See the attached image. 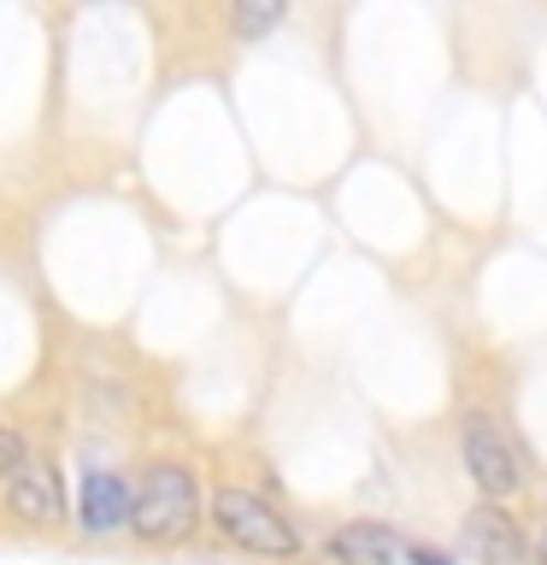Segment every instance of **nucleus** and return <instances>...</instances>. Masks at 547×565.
Returning <instances> with one entry per match:
<instances>
[{
    "label": "nucleus",
    "instance_id": "10",
    "mask_svg": "<svg viewBox=\"0 0 547 565\" xmlns=\"http://www.w3.org/2000/svg\"><path fill=\"white\" fill-rule=\"evenodd\" d=\"M412 565H453V554H441L430 542H412Z\"/></svg>",
    "mask_w": 547,
    "mask_h": 565
},
{
    "label": "nucleus",
    "instance_id": "8",
    "mask_svg": "<svg viewBox=\"0 0 547 565\" xmlns=\"http://www.w3.org/2000/svg\"><path fill=\"white\" fill-rule=\"evenodd\" d=\"M282 18H289V0H229V30H236V42H265Z\"/></svg>",
    "mask_w": 547,
    "mask_h": 565
},
{
    "label": "nucleus",
    "instance_id": "3",
    "mask_svg": "<svg viewBox=\"0 0 547 565\" xmlns=\"http://www.w3.org/2000/svg\"><path fill=\"white\" fill-rule=\"evenodd\" d=\"M459 466H465L476 501L512 507L529 489V459L518 448V436H512L501 424V413H489V406H465V413H459Z\"/></svg>",
    "mask_w": 547,
    "mask_h": 565
},
{
    "label": "nucleus",
    "instance_id": "1",
    "mask_svg": "<svg viewBox=\"0 0 547 565\" xmlns=\"http://www.w3.org/2000/svg\"><path fill=\"white\" fill-rule=\"evenodd\" d=\"M206 530V489L194 459L159 454L148 466H136V507H130V542L153 547V554H171V547H189Z\"/></svg>",
    "mask_w": 547,
    "mask_h": 565
},
{
    "label": "nucleus",
    "instance_id": "5",
    "mask_svg": "<svg viewBox=\"0 0 547 565\" xmlns=\"http://www.w3.org/2000/svg\"><path fill=\"white\" fill-rule=\"evenodd\" d=\"M130 507H136V471L124 466H83L77 471V524L83 542H112L130 536Z\"/></svg>",
    "mask_w": 547,
    "mask_h": 565
},
{
    "label": "nucleus",
    "instance_id": "7",
    "mask_svg": "<svg viewBox=\"0 0 547 565\" xmlns=\"http://www.w3.org/2000/svg\"><path fill=\"white\" fill-rule=\"evenodd\" d=\"M324 554H330V565H412V542H406L395 524L347 519V524L330 530Z\"/></svg>",
    "mask_w": 547,
    "mask_h": 565
},
{
    "label": "nucleus",
    "instance_id": "6",
    "mask_svg": "<svg viewBox=\"0 0 547 565\" xmlns=\"http://www.w3.org/2000/svg\"><path fill=\"white\" fill-rule=\"evenodd\" d=\"M465 547L476 565H541L536 536L512 519V507L501 501H476L465 512Z\"/></svg>",
    "mask_w": 547,
    "mask_h": 565
},
{
    "label": "nucleus",
    "instance_id": "11",
    "mask_svg": "<svg viewBox=\"0 0 547 565\" xmlns=\"http://www.w3.org/2000/svg\"><path fill=\"white\" fill-rule=\"evenodd\" d=\"M536 554H541V565H547V524L536 530Z\"/></svg>",
    "mask_w": 547,
    "mask_h": 565
},
{
    "label": "nucleus",
    "instance_id": "4",
    "mask_svg": "<svg viewBox=\"0 0 547 565\" xmlns=\"http://www.w3.org/2000/svg\"><path fill=\"white\" fill-rule=\"evenodd\" d=\"M0 512L30 530V536H53V530H71V494H65V471L60 459L30 454L7 483H0Z\"/></svg>",
    "mask_w": 547,
    "mask_h": 565
},
{
    "label": "nucleus",
    "instance_id": "9",
    "mask_svg": "<svg viewBox=\"0 0 547 565\" xmlns=\"http://www.w3.org/2000/svg\"><path fill=\"white\" fill-rule=\"evenodd\" d=\"M30 454H35V448H30V436L18 430V424H0V483H7V477L24 466Z\"/></svg>",
    "mask_w": 547,
    "mask_h": 565
},
{
    "label": "nucleus",
    "instance_id": "2",
    "mask_svg": "<svg viewBox=\"0 0 547 565\" xmlns=\"http://www.w3.org/2000/svg\"><path fill=\"white\" fill-rule=\"evenodd\" d=\"M206 530L224 547H236V554H247V559H265V565L307 559V536H300V524L271 501V494H259L247 483H218L206 494Z\"/></svg>",
    "mask_w": 547,
    "mask_h": 565
}]
</instances>
